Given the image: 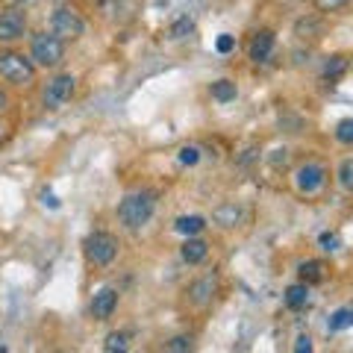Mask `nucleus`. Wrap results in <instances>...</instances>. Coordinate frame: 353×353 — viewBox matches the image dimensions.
Instances as JSON below:
<instances>
[{
	"instance_id": "obj_5",
	"label": "nucleus",
	"mask_w": 353,
	"mask_h": 353,
	"mask_svg": "<svg viewBox=\"0 0 353 353\" xmlns=\"http://www.w3.org/2000/svg\"><path fill=\"white\" fill-rule=\"evenodd\" d=\"M50 32L57 39H62V41H74V39H80L85 32V24H83V18L77 15L74 9H57V12L50 15Z\"/></svg>"
},
{
	"instance_id": "obj_22",
	"label": "nucleus",
	"mask_w": 353,
	"mask_h": 353,
	"mask_svg": "<svg viewBox=\"0 0 353 353\" xmlns=\"http://www.w3.org/2000/svg\"><path fill=\"white\" fill-rule=\"evenodd\" d=\"M336 139L341 145H353V118H341L336 124Z\"/></svg>"
},
{
	"instance_id": "obj_33",
	"label": "nucleus",
	"mask_w": 353,
	"mask_h": 353,
	"mask_svg": "<svg viewBox=\"0 0 353 353\" xmlns=\"http://www.w3.org/2000/svg\"><path fill=\"white\" fill-rule=\"evenodd\" d=\"M18 3H30V0H18Z\"/></svg>"
},
{
	"instance_id": "obj_26",
	"label": "nucleus",
	"mask_w": 353,
	"mask_h": 353,
	"mask_svg": "<svg viewBox=\"0 0 353 353\" xmlns=\"http://www.w3.org/2000/svg\"><path fill=\"white\" fill-rule=\"evenodd\" d=\"M180 162L183 165H197V162H201V150H197L194 145L180 148Z\"/></svg>"
},
{
	"instance_id": "obj_8",
	"label": "nucleus",
	"mask_w": 353,
	"mask_h": 353,
	"mask_svg": "<svg viewBox=\"0 0 353 353\" xmlns=\"http://www.w3.org/2000/svg\"><path fill=\"white\" fill-rule=\"evenodd\" d=\"M24 30H27V15L24 12H18V9L0 12V41L3 44L24 39Z\"/></svg>"
},
{
	"instance_id": "obj_14",
	"label": "nucleus",
	"mask_w": 353,
	"mask_h": 353,
	"mask_svg": "<svg viewBox=\"0 0 353 353\" xmlns=\"http://www.w3.org/2000/svg\"><path fill=\"white\" fill-rule=\"evenodd\" d=\"M212 221L218 227H239L241 224V209L236 206V203H221V206H215V212H212Z\"/></svg>"
},
{
	"instance_id": "obj_20",
	"label": "nucleus",
	"mask_w": 353,
	"mask_h": 353,
	"mask_svg": "<svg viewBox=\"0 0 353 353\" xmlns=\"http://www.w3.org/2000/svg\"><path fill=\"white\" fill-rule=\"evenodd\" d=\"M194 32V21L189 18V15H183V18H176L174 24H171V30H168V36L174 39V41H183V39H189Z\"/></svg>"
},
{
	"instance_id": "obj_2",
	"label": "nucleus",
	"mask_w": 353,
	"mask_h": 353,
	"mask_svg": "<svg viewBox=\"0 0 353 353\" xmlns=\"http://www.w3.org/2000/svg\"><path fill=\"white\" fill-rule=\"evenodd\" d=\"M30 59L39 65V68H57V65H62L65 59V41L57 39L50 32H41V36L32 39V50H30Z\"/></svg>"
},
{
	"instance_id": "obj_34",
	"label": "nucleus",
	"mask_w": 353,
	"mask_h": 353,
	"mask_svg": "<svg viewBox=\"0 0 353 353\" xmlns=\"http://www.w3.org/2000/svg\"><path fill=\"white\" fill-rule=\"evenodd\" d=\"M0 132H3V127H0Z\"/></svg>"
},
{
	"instance_id": "obj_24",
	"label": "nucleus",
	"mask_w": 353,
	"mask_h": 353,
	"mask_svg": "<svg viewBox=\"0 0 353 353\" xmlns=\"http://www.w3.org/2000/svg\"><path fill=\"white\" fill-rule=\"evenodd\" d=\"M127 347H130L127 345V333H109L106 341H103V350H109V353H115V350L124 353Z\"/></svg>"
},
{
	"instance_id": "obj_23",
	"label": "nucleus",
	"mask_w": 353,
	"mask_h": 353,
	"mask_svg": "<svg viewBox=\"0 0 353 353\" xmlns=\"http://www.w3.org/2000/svg\"><path fill=\"white\" fill-rule=\"evenodd\" d=\"M339 183H341V189L353 192V157L339 165Z\"/></svg>"
},
{
	"instance_id": "obj_13",
	"label": "nucleus",
	"mask_w": 353,
	"mask_h": 353,
	"mask_svg": "<svg viewBox=\"0 0 353 353\" xmlns=\"http://www.w3.org/2000/svg\"><path fill=\"white\" fill-rule=\"evenodd\" d=\"M297 274H301V283L306 285H318L327 280V265L318 262V259H306L301 262V268H297Z\"/></svg>"
},
{
	"instance_id": "obj_19",
	"label": "nucleus",
	"mask_w": 353,
	"mask_h": 353,
	"mask_svg": "<svg viewBox=\"0 0 353 353\" xmlns=\"http://www.w3.org/2000/svg\"><path fill=\"white\" fill-rule=\"evenodd\" d=\"M306 301H309V285L306 283H294V285L285 289V306L289 309H301V306H306Z\"/></svg>"
},
{
	"instance_id": "obj_21",
	"label": "nucleus",
	"mask_w": 353,
	"mask_h": 353,
	"mask_svg": "<svg viewBox=\"0 0 353 353\" xmlns=\"http://www.w3.org/2000/svg\"><path fill=\"white\" fill-rule=\"evenodd\" d=\"M345 71H347V57H341V53L330 57V59L324 62V68H321V74L327 77V80H336V77H341Z\"/></svg>"
},
{
	"instance_id": "obj_4",
	"label": "nucleus",
	"mask_w": 353,
	"mask_h": 353,
	"mask_svg": "<svg viewBox=\"0 0 353 353\" xmlns=\"http://www.w3.org/2000/svg\"><path fill=\"white\" fill-rule=\"evenodd\" d=\"M0 77L12 85H27L36 77V62L21 53H0Z\"/></svg>"
},
{
	"instance_id": "obj_31",
	"label": "nucleus",
	"mask_w": 353,
	"mask_h": 353,
	"mask_svg": "<svg viewBox=\"0 0 353 353\" xmlns=\"http://www.w3.org/2000/svg\"><path fill=\"white\" fill-rule=\"evenodd\" d=\"M274 153H277V157H271V165H274V168H280V165L289 162V150H274Z\"/></svg>"
},
{
	"instance_id": "obj_3",
	"label": "nucleus",
	"mask_w": 353,
	"mask_h": 353,
	"mask_svg": "<svg viewBox=\"0 0 353 353\" xmlns=\"http://www.w3.org/2000/svg\"><path fill=\"white\" fill-rule=\"evenodd\" d=\"M83 253L92 265L103 268V265L115 262V256H118V239L112 233H92L83 241Z\"/></svg>"
},
{
	"instance_id": "obj_10",
	"label": "nucleus",
	"mask_w": 353,
	"mask_h": 353,
	"mask_svg": "<svg viewBox=\"0 0 353 353\" xmlns=\"http://www.w3.org/2000/svg\"><path fill=\"white\" fill-rule=\"evenodd\" d=\"M274 48H277V39H274V32H271V30H259L256 36L250 39L248 57H250L253 62H268L271 53H274Z\"/></svg>"
},
{
	"instance_id": "obj_28",
	"label": "nucleus",
	"mask_w": 353,
	"mask_h": 353,
	"mask_svg": "<svg viewBox=\"0 0 353 353\" xmlns=\"http://www.w3.org/2000/svg\"><path fill=\"white\" fill-rule=\"evenodd\" d=\"M215 48H218V53H230L236 48V39L230 36V32H224V36H218V41H215Z\"/></svg>"
},
{
	"instance_id": "obj_29",
	"label": "nucleus",
	"mask_w": 353,
	"mask_h": 353,
	"mask_svg": "<svg viewBox=\"0 0 353 353\" xmlns=\"http://www.w3.org/2000/svg\"><path fill=\"white\" fill-rule=\"evenodd\" d=\"M165 347H168V350H192V339H189V336H176V339H171Z\"/></svg>"
},
{
	"instance_id": "obj_25",
	"label": "nucleus",
	"mask_w": 353,
	"mask_h": 353,
	"mask_svg": "<svg viewBox=\"0 0 353 353\" xmlns=\"http://www.w3.org/2000/svg\"><path fill=\"white\" fill-rule=\"evenodd\" d=\"M318 245H321V250L333 253V250L341 248V239H339V233H321V236H318Z\"/></svg>"
},
{
	"instance_id": "obj_16",
	"label": "nucleus",
	"mask_w": 353,
	"mask_h": 353,
	"mask_svg": "<svg viewBox=\"0 0 353 353\" xmlns=\"http://www.w3.org/2000/svg\"><path fill=\"white\" fill-rule=\"evenodd\" d=\"M294 32H297V39H321L324 21L321 18H301L294 24Z\"/></svg>"
},
{
	"instance_id": "obj_30",
	"label": "nucleus",
	"mask_w": 353,
	"mask_h": 353,
	"mask_svg": "<svg viewBox=\"0 0 353 353\" xmlns=\"http://www.w3.org/2000/svg\"><path fill=\"white\" fill-rule=\"evenodd\" d=\"M294 350H297V353H309V350H312V339H309V336H297Z\"/></svg>"
},
{
	"instance_id": "obj_18",
	"label": "nucleus",
	"mask_w": 353,
	"mask_h": 353,
	"mask_svg": "<svg viewBox=\"0 0 353 353\" xmlns=\"http://www.w3.org/2000/svg\"><path fill=\"white\" fill-rule=\"evenodd\" d=\"M330 333H341V330H350L353 327V306H341L330 315Z\"/></svg>"
},
{
	"instance_id": "obj_11",
	"label": "nucleus",
	"mask_w": 353,
	"mask_h": 353,
	"mask_svg": "<svg viewBox=\"0 0 353 353\" xmlns=\"http://www.w3.org/2000/svg\"><path fill=\"white\" fill-rule=\"evenodd\" d=\"M118 309V292L115 289H101L92 297V318L94 321H106Z\"/></svg>"
},
{
	"instance_id": "obj_12",
	"label": "nucleus",
	"mask_w": 353,
	"mask_h": 353,
	"mask_svg": "<svg viewBox=\"0 0 353 353\" xmlns=\"http://www.w3.org/2000/svg\"><path fill=\"white\" fill-rule=\"evenodd\" d=\"M180 256H183V262H189V265H201L209 256V245L203 239H197V236H185V245L180 248Z\"/></svg>"
},
{
	"instance_id": "obj_17",
	"label": "nucleus",
	"mask_w": 353,
	"mask_h": 353,
	"mask_svg": "<svg viewBox=\"0 0 353 353\" xmlns=\"http://www.w3.org/2000/svg\"><path fill=\"white\" fill-rule=\"evenodd\" d=\"M203 227H206V218H201V215H183V218H176V224H174V230L183 236H197V233H203Z\"/></svg>"
},
{
	"instance_id": "obj_15",
	"label": "nucleus",
	"mask_w": 353,
	"mask_h": 353,
	"mask_svg": "<svg viewBox=\"0 0 353 353\" xmlns=\"http://www.w3.org/2000/svg\"><path fill=\"white\" fill-rule=\"evenodd\" d=\"M209 94H212V101H218V103H230V101H236L239 88L233 80H215L209 85Z\"/></svg>"
},
{
	"instance_id": "obj_1",
	"label": "nucleus",
	"mask_w": 353,
	"mask_h": 353,
	"mask_svg": "<svg viewBox=\"0 0 353 353\" xmlns=\"http://www.w3.org/2000/svg\"><path fill=\"white\" fill-rule=\"evenodd\" d=\"M153 212H157V194L148 189L127 194L118 206V218L127 230H141L153 218Z\"/></svg>"
},
{
	"instance_id": "obj_32",
	"label": "nucleus",
	"mask_w": 353,
	"mask_h": 353,
	"mask_svg": "<svg viewBox=\"0 0 353 353\" xmlns=\"http://www.w3.org/2000/svg\"><path fill=\"white\" fill-rule=\"evenodd\" d=\"M9 106V97H6V92H0V112Z\"/></svg>"
},
{
	"instance_id": "obj_27",
	"label": "nucleus",
	"mask_w": 353,
	"mask_h": 353,
	"mask_svg": "<svg viewBox=\"0 0 353 353\" xmlns=\"http://www.w3.org/2000/svg\"><path fill=\"white\" fill-rule=\"evenodd\" d=\"M347 0H315V9H321V12H336V9H341Z\"/></svg>"
},
{
	"instance_id": "obj_7",
	"label": "nucleus",
	"mask_w": 353,
	"mask_h": 353,
	"mask_svg": "<svg viewBox=\"0 0 353 353\" xmlns=\"http://www.w3.org/2000/svg\"><path fill=\"white\" fill-rule=\"evenodd\" d=\"M324 183H327V168L318 162H306L294 171V185L303 194H315L318 189H324Z\"/></svg>"
},
{
	"instance_id": "obj_9",
	"label": "nucleus",
	"mask_w": 353,
	"mask_h": 353,
	"mask_svg": "<svg viewBox=\"0 0 353 353\" xmlns=\"http://www.w3.org/2000/svg\"><path fill=\"white\" fill-rule=\"evenodd\" d=\"M218 294V277L215 274H203V277H197L192 285H189V301L197 306V309H203L212 303V297Z\"/></svg>"
},
{
	"instance_id": "obj_6",
	"label": "nucleus",
	"mask_w": 353,
	"mask_h": 353,
	"mask_svg": "<svg viewBox=\"0 0 353 353\" xmlns=\"http://www.w3.org/2000/svg\"><path fill=\"white\" fill-rule=\"evenodd\" d=\"M77 92V80L71 74H59V77H53V80L48 83V88H44V94H41V101L48 109H59L65 106L74 97Z\"/></svg>"
}]
</instances>
